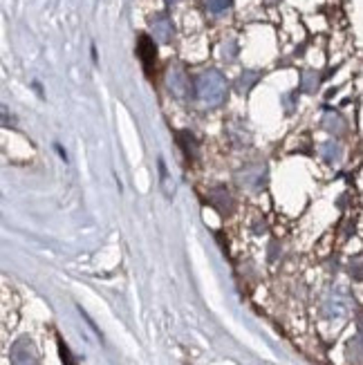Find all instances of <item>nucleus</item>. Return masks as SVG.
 <instances>
[{
    "instance_id": "obj_1",
    "label": "nucleus",
    "mask_w": 363,
    "mask_h": 365,
    "mask_svg": "<svg viewBox=\"0 0 363 365\" xmlns=\"http://www.w3.org/2000/svg\"><path fill=\"white\" fill-rule=\"evenodd\" d=\"M137 54H139V59H142V63H144L146 74H150L152 72V63H155V59H157V52H155V45H152V40L148 36L139 38Z\"/></svg>"
},
{
    "instance_id": "obj_2",
    "label": "nucleus",
    "mask_w": 363,
    "mask_h": 365,
    "mask_svg": "<svg viewBox=\"0 0 363 365\" xmlns=\"http://www.w3.org/2000/svg\"><path fill=\"white\" fill-rule=\"evenodd\" d=\"M59 349H61V359H63V363H65V365H74V363H72V359H69V352H67V347H65V345H63L61 341H59Z\"/></svg>"
}]
</instances>
